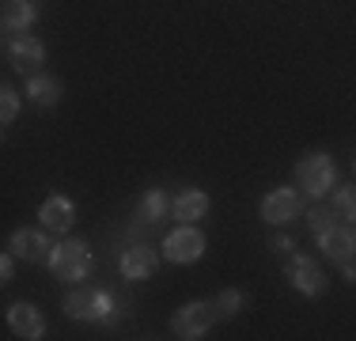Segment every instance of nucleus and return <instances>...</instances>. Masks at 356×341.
<instances>
[{
	"label": "nucleus",
	"mask_w": 356,
	"mask_h": 341,
	"mask_svg": "<svg viewBox=\"0 0 356 341\" xmlns=\"http://www.w3.org/2000/svg\"><path fill=\"white\" fill-rule=\"evenodd\" d=\"M334 178H337V167L326 152H311V156H303L296 164V182L303 186L307 198H326L334 190Z\"/></svg>",
	"instance_id": "nucleus-1"
},
{
	"label": "nucleus",
	"mask_w": 356,
	"mask_h": 341,
	"mask_svg": "<svg viewBox=\"0 0 356 341\" xmlns=\"http://www.w3.org/2000/svg\"><path fill=\"white\" fill-rule=\"evenodd\" d=\"M49 269H54L57 280H83L91 273V251L72 239V243H54L49 246Z\"/></svg>",
	"instance_id": "nucleus-2"
},
{
	"label": "nucleus",
	"mask_w": 356,
	"mask_h": 341,
	"mask_svg": "<svg viewBox=\"0 0 356 341\" xmlns=\"http://www.w3.org/2000/svg\"><path fill=\"white\" fill-rule=\"evenodd\" d=\"M163 254L175 266H190V262H197L201 254H205V232H197L193 224L175 228V232L163 239Z\"/></svg>",
	"instance_id": "nucleus-3"
},
{
	"label": "nucleus",
	"mask_w": 356,
	"mask_h": 341,
	"mask_svg": "<svg viewBox=\"0 0 356 341\" xmlns=\"http://www.w3.org/2000/svg\"><path fill=\"white\" fill-rule=\"evenodd\" d=\"M213 319H216V307H209V303L193 300V303H182V311H175L171 326H175V334H178V338L197 341V338H205V334H209Z\"/></svg>",
	"instance_id": "nucleus-4"
},
{
	"label": "nucleus",
	"mask_w": 356,
	"mask_h": 341,
	"mask_svg": "<svg viewBox=\"0 0 356 341\" xmlns=\"http://www.w3.org/2000/svg\"><path fill=\"white\" fill-rule=\"evenodd\" d=\"M288 280H292V288L303 292V296H322L326 292V273H322L318 262L307 258V254H296V258L288 262Z\"/></svg>",
	"instance_id": "nucleus-5"
},
{
	"label": "nucleus",
	"mask_w": 356,
	"mask_h": 341,
	"mask_svg": "<svg viewBox=\"0 0 356 341\" xmlns=\"http://www.w3.org/2000/svg\"><path fill=\"white\" fill-rule=\"evenodd\" d=\"M8 330H12L15 338H23V341H38V338H46V319H42V311L35 303L19 300V303H12V311H8Z\"/></svg>",
	"instance_id": "nucleus-6"
},
{
	"label": "nucleus",
	"mask_w": 356,
	"mask_h": 341,
	"mask_svg": "<svg viewBox=\"0 0 356 341\" xmlns=\"http://www.w3.org/2000/svg\"><path fill=\"white\" fill-rule=\"evenodd\" d=\"M12 65L19 68L23 76H35L42 65H46V46H42L38 38H31V34H15L12 38Z\"/></svg>",
	"instance_id": "nucleus-7"
},
{
	"label": "nucleus",
	"mask_w": 356,
	"mask_h": 341,
	"mask_svg": "<svg viewBox=\"0 0 356 341\" xmlns=\"http://www.w3.org/2000/svg\"><path fill=\"white\" fill-rule=\"evenodd\" d=\"M49 239L46 232H35V228H15L12 232V258L23 262H46L49 258Z\"/></svg>",
	"instance_id": "nucleus-8"
},
{
	"label": "nucleus",
	"mask_w": 356,
	"mask_h": 341,
	"mask_svg": "<svg viewBox=\"0 0 356 341\" xmlns=\"http://www.w3.org/2000/svg\"><path fill=\"white\" fill-rule=\"evenodd\" d=\"M300 216V193L296 190H273L261 201V220L266 224H288Z\"/></svg>",
	"instance_id": "nucleus-9"
},
{
	"label": "nucleus",
	"mask_w": 356,
	"mask_h": 341,
	"mask_svg": "<svg viewBox=\"0 0 356 341\" xmlns=\"http://www.w3.org/2000/svg\"><path fill=\"white\" fill-rule=\"evenodd\" d=\"M38 216H42V224H46L49 232H69V228L76 224V205L65 198V193H49V198L42 201Z\"/></svg>",
	"instance_id": "nucleus-10"
},
{
	"label": "nucleus",
	"mask_w": 356,
	"mask_h": 341,
	"mask_svg": "<svg viewBox=\"0 0 356 341\" xmlns=\"http://www.w3.org/2000/svg\"><path fill=\"white\" fill-rule=\"evenodd\" d=\"M209 212V193L205 190H182L178 198L171 201V216L178 224H193Z\"/></svg>",
	"instance_id": "nucleus-11"
},
{
	"label": "nucleus",
	"mask_w": 356,
	"mask_h": 341,
	"mask_svg": "<svg viewBox=\"0 0 356 341\" xmlns=\"http://www.w3.org/2000/svg\"><path fill=\"white\" fill-rule=\"evenodd\" d=\"M61 95H65V88H61L57 76H46V72L27 76V99L35 102V106H57Z\"/></svg>",
	"instance_id": "nucleus-12"
},
{
	"label": "nucleus",
	"mask_w": 356,
	"mask_h": 341,
	"mask_svg": "<svg viewBox=\"0 0 356 341\" xmlns=\"http://www.w3.org/2000/svg\"><path fill=\"white\" fill-rule=\"evenodd\" d=\"M318 246H322V254H330V258H341V254H349V251H353V224L334 220L330 228H322V232H318Z\"/></svg>",
	"instance_id": "nucleus-13"
},
{
	"label": "nucleus",
	"mask_w": 356,
	"mask_h": 341,
	"mask_svg": "<svg viewBox=\"0 0 356 341\" xmlns=\"http://www.w3.org/2000/svg\"><path fill=\"white\" fill-rule=\"evenodd\" d=\"M156 273V254L148 251V246H129V251L122 254V277L129 280H144Z\"/></svg>",
	"instance_id": "nucleus-14"
},
{
	"label": "nucleus",
	"mask_w": 356,
	"mask_h": 341,
	"mask_svg": "<svg viewBox=\"0 0 356 341\" xmlns=\"http://www.w3.org/2000/svg\"><path fill=\"white\" fill-rule=\"evenodd\" d=\"M35 19H38L35 0H4V4H0V23H4L8 31H27Z\"/></svg>",
	"instance_id": "nucleus-15"
},
{
	"label": "nucleus",
	"mask_w": 356,
	"mask_h": 341,
	"mask_svg": "<svg viewBox=\"0 0 356 341\" xmlns=\"http://www.w3.org/2000/svg\"><path fill=\"white\" fill-rule=\"evenodd\" d=\"M91 303H95V288L91 285H76L69 296H65V315L76 322H91Z\"/></svg>",
	"instance_id": "nucleus-16"
},
{
	"label": "nucleus",
	"mask_w": 356,
	"mask_h": 341,
	"mask_svg": "<svg viewBox=\"0 0 356 341\" xmlns=\"http://www.w3.org/2000/svg\"><path fill=\"white\" fill-rule=\"evenodd\" d=\"M122 315V300H118L110 288H95V303H91V322H118Z\"/></svg>",
	"instance_id": "nucleus-17"
},
{
	"label": "nucleus",
	"mask_w": 356,
	"mask_h": 341,
	"mask_svg": "<svg viewBox=\"0 0 356 341\" xmlns=\"http://www.w3.org/2000/svg\"><path fill=\"white\" fill-rule=\"evenodd\" d=\"M140 216L148 220V224H159L163 216H171V201H167L163 190H148L140 198Z\"/></svg>",
	"instance_id": "nucleus-18"
},
{
	"label": "nucleus",
	"mask_w": 356,
	"mask_h": 341,
	"mask_svg": "<svg viewBox=\"0 0 356 341\" xmlns=\"http://www.w3.org/2000/svg\"><path fill=\"white\" fill-rule=\"evenodd\" d=\"M243 303H247L243 288H224V292L216 296V315H239Z\"/></svg>",
	"instance_id": "nucleus-19"
},
{
	"label": "nucleus",
	"mask_w": 356,
	"mask_h": 341,
	"mask_svg": "<svg viewBox=\"0 0 356 341\" xmlns=\"http://www.w3.org/2000/svg\"><path fill=\"white\" fill-rule=\"evenodd\" d=\"M15 114H19V95L8 84H0V125L15 122Z\"/></svg>",
	"instance_id": "nucleus-20"
},
{
	"label": "nucleus",
	"mask_w": 356,
	"mask_h": 341,
	"mask_svg": "<svg viewBox=\"0 0 356 341\" xmlns=\"http://www.w3.org/2000/svg\"><path fill=\"white\" fill-rule=\"evenodd\" d=\"M353 209H356L353 186H345V190H341V193H337V198H334V209H330V212H334L337 220H345V224H353Z\"/></svg>",
	"instance_id": "nucleus-21"
},
{
	"label": "nucleus",
	"mask_w": 356,
	"mask_h": 341,
	"mask_svg": "<svg viewBox=\"0 0 356 341\" xmlns=\"http://www.w3.org/2000/svg\"><path fill=\"white\" fill-rule=\"evenodd\" d=\"M334 212H330V209H322V205H315V209H307V224H311V232H322V228H330V224H334Z\"/></svg>",
	"instance_id": "nucleus-22"
},
{
	"label": "nucleus",
	"mask_w": 356,
	"mask_h": 341,
	"mask_svg": "<svg viewBox=\"0 0 356 341\" xmlns=\"http://www.w3.org/2000/svg\"><path fill=\"white\" fill-rule=\"evenodd\" d=\"M12 280V254H0V288Z\"/></svg>",
	"instance_id": "nucleus-23"
},
{
	"label": "nucleus",
	"mask_w": 356,
	"mask_h": 341,
	"mask_svg": "<svg viewBox=\"0 0 356 341\" xmlns=\"http://www.w3.org/2000/svg\"><path fill=\"white\" fill-rule=\"evenodd\" d=\"M269 243H273V251L288 254V251H292V246H296V239H292V235H273V239H269Z\"/></svg>",
	"instance_id": "nucleus-24"
},
{
	"label": "nucleus",
	"mask_w": 356,
	"mask_h": 341,
	"mask_svg": "<svg viewBox=\"0 0 356 341\" xmlns=\"http://www.w3.org/2000/svg\"><path fill=\"white\" fill-rule=\"evenodd\" d=\"M337 262H341V273H345V280H353V277H356V269H353V251H349V254H341Z\"/></svg>",
	"instance_id": "nucleus-25"
}]
</instances>
